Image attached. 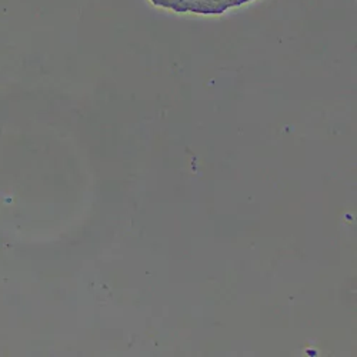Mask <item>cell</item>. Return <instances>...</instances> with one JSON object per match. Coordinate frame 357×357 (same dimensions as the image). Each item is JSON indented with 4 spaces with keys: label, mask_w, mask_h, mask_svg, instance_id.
Listing matches in <instances>:
<instances>
[{
    "label": "cell",
    "mask_w": 357,
    "mask_h": 357,
    "mask_svg": "<svg viewBox=\"0 0 357 357\" xmlns=\"http://www.w3.org/2000/svg\"><path fill=\"white\" fill-rule=\"evenodd\" d=\"M151 2L158 8L174 13L222 15L231 9L255 2V0H151Z\"/></svg>",
    "instance_id": "cell-1"
}]
</instances>
